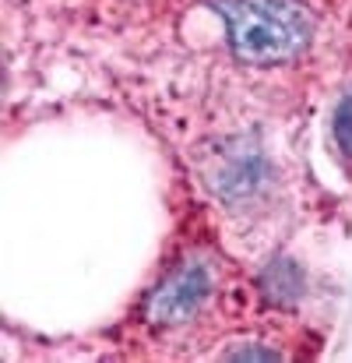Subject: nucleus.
<instances>
[{
    "instance_id": "f257e3e1",
    "label": "nucleus",
    "mask_w": 352,
    "mask_h": 363,
    "mask_svg": "<svg viewBox=\"0 0 352 363\" xmlns=\"http://www.w3.org/2000/svg\"><path fill=\"white\" fill-rule=\"evenodd\" d=\"M229 46L246 64H282L307 50L310 18L296 0H222Z\"/></svg>"
},
{
    "instance_id": "f03ea898",
    "label": "nucleus",
    "mask_w": 352,
    "mask_h": 363,
    "mask_svg": "<svg viewBox=\"0 0 352 363\" xmlns=\"http://www.w3.org/2000/svg\"><path fill=\"white\" fill-rule=\"evenodd\" d=\"M212 296V272L201 261H187L173 268L148 296V321L155 325H180L194 318L205 300Z\"/></svg>"
},
{
    "instance_id": "7ed1b4c3",
    "label": "nucleus",
    "mask_w": 352,
    "mask_h": 363,
    "mask_svg": "<svg viewBox=\"0 0 352 363\" xmlns=\"http://www.w3.org/2000/svg\"><path fill=\"white\" fill-rule=\"evenodd\" d=\"M335 141L342 152L352 155V96L342 99V106L335 110Z\"/></svg>"
}]
</instances>
